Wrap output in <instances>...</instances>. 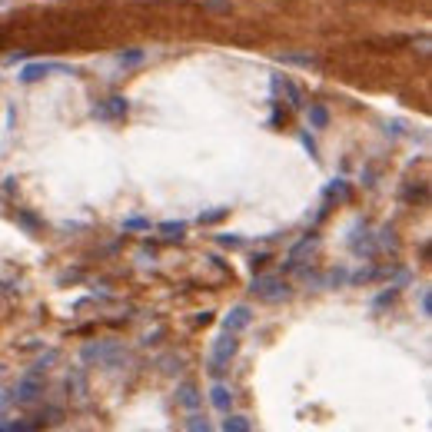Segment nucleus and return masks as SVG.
<instances>
[{
	"label": "nucleus",
	"mask_w": 432,
	"mask_h": 432,
	"mask_svg": "<svg viewBox=\"0 0 432 432\" xmlns=\"http://www.w3.org/2000/svg\"><path fill=\"white\" fill-rule=\"evenodd\" d=\"M67 389H74L77 399H83V396H87V379H83V373H80V369L67 373Z\"/></svg>",
	"instance_id": "nucleus-24"
},
{
	"label": "nucleus",
	"mask_w": 432,
	"mask_h": 432,
	"mask_svg": "<svg viewBox=\"0 0 432 432\" xmlns=\"http://www.w3.org/2000/svg\"><path fill=\"white\" fill-rule=\"evenodd\" d=\"M269 104H273V113H269L266 127H280V123H283V120H286V113H283V110H280V100H276V97H273Z\"/></svg>",
	"instance_id": "nucleus-32"
},
{
	"label": "nucleus",
	"mask_w": 432,
	"mask_h": 432,
	"mask_svg": "<svg viewBox=\"0 0 432 432\" xmlns=\"http://www.w3.org/2000/svg\"><path fill=\"white\" fill-rule=\"evenodd\" d=\"M250 293L259 299H266V303H283V299L293 296V289L286 283L280 273H256L253 276V286H250Z\"/></svg>",
	"instance_id": "nucleus-2"
},
{
	"label": "nucleus",
	"mask_w": 432,
	"mask_h": 432,
	"mask_svg": "<svg viewBox=\"0 0 432 432\" xmlns=\"http://www.w3.org/2000/svg\"><path fill=\"white\" fill-rule=\"evenodd\" d=\"M223 422H220V429L223 432H250L253 429V419L250 416H233V413H223Z\"/></svg>",
	"instance_id": "nucleus-15"
},
{
	"label": "nucleus",
	"mask_w": 432,
	"mask_h": 432,
	"mask_svg": "<svg viewBox=\"0 0 432 432\" xmlns=\"http://www.w3.org/2000/svg\"><path fill=\"white\" fill-rule=\"evenodd\" d=\"M17 223L24 226V233H30V237H37L44 230V220L37 213H30V209H17Z\"/></svg>",
	"instance_id": "nucleus-14"
},
{
	"label": "nucleus",
	"mask_w": 432,
	"mask_h": 432,
	"mask_svg": "<svg viewBox=\"0 0 432 432\" xmlns=\"http://www.w3.org/2000/svg\"><path fill=\"white\" fill-rule=\"evenodd\" d=\"M316 246H319V233H316V230H310V233L299 239V243H293V250H289V256H286L283 269H286V273H293V266H296V263H306V256L313 253Z\"/></svg>",
	"instance_id": "nucleus-6"
},
{
	"label": "nucleus",
	"mask_w": 432,
	"mask_h": 432,
	"mask_svg": "<svg viewBox=\"0 0 432 432\" xmlns=\"http://www.w3.org/2000/svg\"><path fill=\"white\" fill-rule=\"evenodd\" d=\"M376 250H389V253H399V239H396V230L392 226H383L376 233Z\"/></svg>",
	"instance_id": "nucleus-16"
},
{
	"label": "nucleus",
	"mask_w": 432,
	"mask_h": 432,
	"mask_svg": "<svg viewBox=\"0 0 432 432\" xmlns=\"http://www.w3.org/2000/svg\"><path fill=\"white\" fill-rule=\"evenodd\" d=\"M40 392H44V379L37 373H27L20 383H17V389L10 392V399H14L17 406H33L37 399H40Z\"/></svg>",
	"instance_id": "nucleus-5"
},
{
	"label": "nucleus",
	"mask_w": 432,
	"mask_h": 432,
	"mask_svg": "<svg viewBox=\"0 0 432 432\" xmlns=\"http://www.w3.org/2000/svg\"><path fill=\"white\" fill-rule=\"evenodd\" d=\"M216 243H220L223 250H239V246H243V237H226V233H220Z\"/></svg>",
	"instance_id": "nucleus-33"
},
{
	"label": "nucleus",
	"mask_w": 432,
	"mask_h": 432,
	"mask_svg": "<svg viewBox=\"0 0 432 432\" xmlns=\"http://www.w3.org/2000/svg\"><path fill=\"white\" fill-rule=\"evenodd\" d=\"M47 74H74V67H67V63H54V60H33V63H24V70H20V83H37V80H44Z\"/></svg>",
	"instance_id": "nucleus-3"
},
{
	"label": "nucleus",
	"mask_w": 432,
	"mask_h": 432,
	"mask_svg": "<svg viewBox=\"0 0 432 432\" xmlns=\"http://www.w3.org/2000/svg\"><path fill=\"white\" fill-rule=\"evenodd\" d=\"M3 426H7V422H0V429H3Z\"/></svg>",
	"instance_id": "nucleus-40"
},
{
	"label": "nucleus",
	"mask_w": 432,
	"mask_h": 432,
	"mask_svg": "<svg viewBox=\"0 0 432 432\" xmlns=\"http://www.w3.org/2000/svg\"><path fill=\"white\" fill-rule=\"evenodd\" d=\"M179 369H183V359H179V356H166L163 359V373L173 376V373H179Z\"/></svg>",
	"instance_id": "nucleus-35"
},
{
	"label": "nucleus",
	"mask_w": 432,
	"mask_h": 432,
	"mask_svg": "<svg viewBox=\"0 0 432 432\" xmlns=\"http://www.w3.org/2000/svg\"><path fill=\"white\" fill-rule=\"evenodd\" d=\"M117 60H120V67H123V70H130V67H140V63L147 60V54H143L140 47H130V50H120Z\"/></svg>",
	"instance_id": "nucleus-18"
},
{
	"label": "nucleus",
	"mask_w": 432,
	"mask_h": 432,
	"mask_svg": "<svg viewBox=\"0 0 432 432\" xmlns=\"http://www.w3.org/2000/svg\"><path fill=\"white\" fill-rule=\"evenodd\" d=\"M280 63H296V67H319L316 54H280Z\"/></svg>",
	"instance_id": "nucleus-22"
},
{
	"label": "nucleus",
	"mask_w": 432,
	"mask_h": 432,
	"mask_svg": "<svg viewBox=\"0 0 432 432\" xmlns=\"http://www.w3.org/2000/svg\"><path fill=\"white\" fill-rule=\"evenodd\" d=\"M269 83H273V93H280V90H283V93H286V104L293 106V110L306 106V97H303V90H299L293 80H286V77H280V74H273V80H269Z\"/></svg>",
	"instance_id": "nucleus-9"
},
{
	"label": "nucleus",
	"mask_w": 432,
	"mask_h": 432,
	"mask_svg": "<svg viewBox=\"0 0 432 432\" xmlns=\"http://www.w3.org/2000/svg\"><path fill=\"white\" fill-rule=\"evenodd\" d=\"M419 310H422V316H432V289L429 286L419 289Z\"/></svg>",
	"instance_id": "nucleus-30"
},
{
	"label": "nucleus",
	"mask_w": 432,
	"mask_h": 432,
	"mask_svg": "<svg viewBox=\"0 0 432 432\" xmlns=\"http://www.w3.org/2000/svg\"><path fill=\"white\" fill-rule=\"evenodd\" d=\"M403 200H419V203H426L429 193H426V186H406L403 190Z\"/></svg>",
	"instance_id": "nucleus-31"
},
{
	"label": "nucleus",
	"mask_w": 432,
	"mask_h": 432,
	"mask_svg": "<svg viewBox=\"0 0 432 432\" xmlns=\"http://www.w3.org/2000/svg\"><path fill=\"white\" fill-rule=\"evenodd\" d=\"M177 403L183 406L186 413H193V409L203 406V392H200L193 383H179V386H177Z\"/></svg>",
	"instance_id": "nucleus-11"
},
{
	"label": "nucleus",
	"mask_w": 432,
	"mask_h": 432,
	"mask_svg": "<svg viewBox=\"0 0 432 432\" xmlns=\"http://www.w3.org/2000/svg\"><path fill=\"white\" fill-rule=\"evenodd\" d=\"M207 7H213V10H230V0H207Z\"/></svg>",
	"instance_id": "nucleus-38"
},
{
	"label": "nucleus",
	"mask_w": 432,
	"mask_h": 432,
	"mask_svg": "<svg viewBox=\"0 0 432 432\" xmlns=\"http://www.w3.org/2000/svg\"><path fill=\"white\" fill-rule=\"evenodd\" d=\"M127 113H130V104H127V97H120V93L106 97L100 106H93V117L97 120H123Z\"/></svg>",
	"instance_id": "nucleus-8"
},
{
	"label": "nucleus",
	"mask_w": 432,
	"mask_h": 432,
	"mask_svg": "<svg viewBox=\"0 0 432 432\" xmlns=\"http://www.w3.org/2000/svg\"><path fill=\"white\" fill-rule=\"evenodd\" d=\"M120 346H123V343H117V339H100V343L93 339V343H87L83 349H80V362H83V366H104V362L117 353Z\"/></svg>",
	"instance_id": "nucleus-4"
},
{
	"label": "nucleus",
	"mask_w": 432,
	"mask_h": 432,
	"mask_svg": "<svg viewBox=\"0 0 432 432\" xmlns=\"http://www.w3.org/2000/svg\"><path fill=\"white\" fill-rule=\"evenodd\" d=\"M306 123H310L313 130H326L329 127V110L323 104H310L306 106Z\"/></svg>",
	"instance_id": "nucleus-13"
},
{
	"label": "nucleus",
	"mask_w": 432,
	"mask_h": 432,
	"mask_svg": "<svg viewBox=\"0 0 432 432\" xmlns=\"http://www.w3.org/2000/svg\"><path fill=\"white\" fill-rule=\"evenodd\" d=\"M186 429H190V432H209V429H213V422H209L203 413H196V409H193V413L186 416Z\"/></svg>",
	"instance_id": "nucleus-27"
},
{
	"label": "nucleus",
	"mask_w": 432,
	"mask_h": 432,
	"mask_svg": "<svg viewBox=\"0 0 432 432\" xmlns=\"http://www.w3.org/2000/svg\"><path fill=\"white\" fill-rule=\"evenodd\" d=\"M147 230H153L147 216H127L123 220V233H147Z\"/></svg>",
	"instance_id": "nucleus-25"
},
{
	"label": "nucleus",
	"mask_w": 432,
	"mask_h": 432,
	"mask_svg": "<svg viewBox=\"0 0 432 432\" xmlns=\"http://www.w3.org/2000/svg\"><path fill=\"white\" fill-rule=\"evenodd\" d=\"M0 376H3V366H0Z\"/></svg>",
	"instance_id": "nucleus-41"
},
{
	"label": "nucleus",
	"mask_w": 432,
	"mask_h": 432,
	"mask_svg": "<svg viewBox=\"0 0 432 432\" xmlns=\"http://www.w3.org/2000/svg\"><path fill=\"white\" fill-rule=\"evenodd\" d=\"M63 419V409H57V406H47V409H40L37 416H33V426L40 429L44 422H60Z\"/></svg>",
	"instance_id": "nucleus-26"
},
{
	"label": "nucleus",
	"mask_w": 432,
	"mask_h": 432,
	"mask_svg": "<svg viewBox=\"0 0 432 432\" xmlns=\"http://www.w3.org/2000/svg\"><path fill=\"white\" fill-rule=\"evenodd\" d=\"M209 403L216 413H230L233 409V389L226 386V383H216V386L209 389Z\"/></svg>",
	"instance_id": "nucleus-12"
},
{
	"label": "nucleus",
	"mask_w": 432,
	"mask_h": 432,
	"mask_svg": "<svg viewBox=\"0 0 432 432\" xmlns=\"http://www.w3.org/2000/svg\"><path fill=\"white\" fill-rule=\"evenodd\" d=\"M209 319H213V313H196V326H207Z\"/></svg>",
	"instance_id": "nucleus-39"
},
{
	"label": "nucleus",
	"mask_w": 432,
	"mask_h": 432,
	"mask_svg": "<svg viewBox=\"0 0 432 432\" xmlns=\"http://www.w3.org/2000/svg\"><path fill=\"white\" fill-rule=\"evenodd\" d=\"M57 359H60V353H57V349H47L44 356H40V359H37V362H33V366H30V373H37V376H40V373H47V369H50V366H54Z\"/></svg>",
	"instance_id": "nucleus-28"
},
{
	"label": "nucleus",
	"mask_w": 432,
	"mask_h": 432,
	"mask_svg": "<svg viewBox=\"0 0 432 432\" xmlns=\"http://www.w3.org/2000/svg\"><path fill=\"white\" fill-rule=\"evenodd\" d=\"M157 230H160L163 239H170V243H179V239L186 237V223H183V220H166V223H160Z\"/></svg>",
	"instance_id": "nucleus-17"
},
{
	"label": "nucleus",
	"mask_w": 432,
	"mask_h": 432,
	"mask_svg": "<svg viewBox=\"0 0 432 432\" xmlns=\"http://www.w3.org/2000/svg\"><path fill=\"white\" fill-rule=\"evenodd\" d=\"M346 276H349V269H346V266H333V269H326V273H323V283H319V286L336 289V286L346 283Z\"/></svg>",
	"instance_id": "nucleus-19"
},
{
	"label": "nucleus",
	"mask_w": 432,
	"mask_h": 432,
	"mask_svg": "<svg viewBox=\"0 0 432 432\" xmlns=\"http://www.w3.org/2000/svg\"><path fill=\"white\" fill-rule=\"evenodd\" d=\"M299 140H303V147L310 150V157H313V160H316L319 153H316V140H313V136H310V134H303V136H299Z\"/></svg>",
	"instance_id": "nucleus-36"
},
{
	"label": "nucleus",
	"mask_w": 432,
	"mask_h": 432,
	"mask_svg": "<svg viewBox=\"0 0 432 432\" xmlns=\"http://www.w3.org/2000/svg\"><path fill=\"white\" fill-rule=\"evenodd\" d=\"M230 216V207H216V209H203L200 216H196V223L200 226H213V223H220V220H226Z\"/></svg>",
	"instance_id": "nucleus-21"
},
{
	"label": "nucleus",
	"mask_w": 432,
	"mask_h": 432,
	"mask_svg": "<svg viewBox=\"0 0 432 432\" xmlns=\"http://www.w3.org/2000/svg\"><path fill=\"white\" fill-rule=\"evenodd\" d=\"M239 353V339H237V333H220V336H216V339H213V346H209V376H216V379H220V376L226 373V366H230V359L237 356Z\"/></svg>",
	"instance_id": "nucleus-1"
},
{
	"label": "nucleus",
	"mask_w": 432,
	"mask_h": 432,
	"mask_svg": "<svg viewBox=\"0 0 432 432\" xmlns=\"http://www.w3.org/2000/svg\"><path fill=\"white\" fill-rule=\"evenodd\" d=\"M250 323H253V310H250V306H243V303L233 306V310L223 316V329H226V333H243Z\"/></svg>",
	"instance_id": "nucleus-10"
},
{
	"label": "nucleus",
	"mask_w": 432,
	"mask_h": 432,
	"mask_svg": "<svg viewBox=\"0 0 432 432\" xmlns=\"http://www.w3.org/2000/svg\"><path fill=\"white\" fill-rule=\"evenodd\" d=\"M269 259H273V253H266V250H259V253H253L250 256V266L253 269H263L269 263Z\"/></svg>",
	"instance_id": "nucleus-34"
},
{
	"label": "nucleus",
	"mask_w": 432,
	"mask_h": 432,
	"mask_svg": "<svg viewBox=\"0 0 432 432\" xmlns=\"http://www.w3.org/2000/svg\"><path fill=\"white\" fill-rule=\"evenodd\" d=\"M14 193H17V179H14V177H7V179H3V196L10 200Z\"/></svg>",
	"instance_id": "nucleus-37"
},
{
	"label": "nucleus",
	"mask_w": 432,
	"mask_h": 432,
	"mask_svg": "<svg viewBox=\"0 0 432 432\" xmlns=\"http://www.w3.org/2000/svg\"><path fill=\"white\" fill-rule=\"evenodd\" d=\"M396 299H399V286H392V283H389V289H383V293H379V296L373 299V310H376V313H379V310H386V306H392Z\"/></svg>",
	"instance_id": "nucleus-23"
},
{
	"label": "nucleus",
	"mask_w": 432,
	"mask_h": 432,
	"mask_svg": "<svg viewBox=\"0 0 432 432\" xmlns=\"http://www.w3.org/2000/svg\"><path fill=\"white\" fill-rule=\"evenodd\" d=\"M373 280H376V266L356 269V273H349V276H346V283H353V286H359V283H373Z\"/></svg>",
	"instance_id": "nucleus-29"
},
{
	"label": "nucleus",
	"mask_w": 432,
	"mask_h": 432,
	"mask_svg": "<svg viewBox=\"0 0 432 432\" xmlns=\"http://www.w3.org/2000/svg\"><path fill=\"white\" fill-rule=\"evenodd\" d=\"M346 243H349V250H353V253H356V256H366V259L379 253V250H376V239H373V233L366 230V223H362V226H356V230H353V233L346 237Z\"/></svg>",
	"instance_id": "nucleus-7"
},
{
	"label": "nucleus",
	"mask_w": 432,
	"mask_h": 432,
	"mask_svg": "<svg viewBox=\"0 0 432 432\" xmlns=\"http://www.w3.org/2000/svg\"><path fill=\"white\" fill-rule=\"evenodd\" d=\"M323 196H336V200H353V190H349V183H346L343 177H336L333 183H329L326 190H323Z\"/></svg>",
	"instance_id": "nucleus-20"
}]
</instances>
